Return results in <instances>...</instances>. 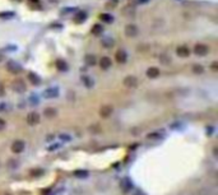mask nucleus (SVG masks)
<instances>
[{
    "label": "nucleus",
    "instance_id": "f257e3e1",
    "mask_svg": "<svg viewBox=\"0 0 218 195\" xmlns=\"http://www.w3.org/2000/svg\"><path fill=\"white\" fill-rule=\"evenodd\" d=\"M7 69H8L10 73H13V74H18V73L22 72V66L17 61H14V60H9L7 63Z\"/></svg>",
    "mask_w": 218,
    "mask_h": 195
},
{
    "label": "nucleus",
    "instance_id": "f03ea898",
    "mask_svg": "<svg viewBox=\"0 0 218 195\" xmlns=\"http://www.w3.org/2000/svg\"><path fill=\"white\" fill-rule=\"evenodd\" d=\"M124 32H125V36H128V37H135V36H138V33H139V28L137 26H134V24H128L125 27Z\"/></svg>",
    "mask_w": 218,
    "mask_h": 195
},
{
    "label": "nucleus",
    "instance_id": "7ed1b4c3",
    "mask_svg": "<svg viewBox=\"0 0 218 195\" xmlns=\"http://www.w3.org/2000/svg\"><path fill=\"white\" fill-rule=\"evenodd\" d=\"M194 54L197 56H206L208 54V47L204 44H197L194 46Z\"/></svg>",
    "mask_w": 218,
    "mask_h": 195
},
{
    "label": "nucleus",
    "instance_id": "20e7f679",
    "mask_svg": "<svg viewBox=\"0 0 218 195\" xmlns=\"http://www.w3.org/2000/svg\"><path fill=\"white\" fill-rule=\"evenodd\" d=\"M124 86L126 88H135V87H138V79L135 78L134 75H128L124 79Z\"/></svg>",
    "mask_w": 218,
    "mask_h": 195
},
{
    "label": "nucleus",
    "instance_id": "39448f33",
    "mask_svg": "<svg viewBox=\"0 0 218 195\" xmlns=\"http://www.w3.org/2000/svg\"><path fill=\"white\" fill-rule=\"evenodd\" d=\"M112 112H114L112 106H110V105H105V106H102L101 110H100V116L103 117V119H107V117H110V116L112 115Z\"/></svg>",
    "mask_w": 218,
    "mask_h": 195
},
{
    "label": "nucleus",
    "instance_id": "423d86ee",
    "mask_svg": "<svg viewBox=\"0 0 218 195\" xmlns=\"http://www.w3.org/2000/svg\"><path fill=\"white\" fill-rule=\"evenodd\" d=\"M13 91H16L17 93H23L26 92V83L22 79H17L13 82Z\"/></svg>",
    "mask_w": 218,
    "mask_h": 195
},
{
    "label": "nucleus",
    "instance_id": "0eeeda50",
    "mask_svg": "<svg viewBox=\"0 0 218 195\" xmlns=\"http://www.w3.org/2000/svg\"><path fill=\"white\" fill-rule=\"evenodd\" d=\"M24 148H26V144L22 140H16L14 143L12 144V152L16 153V155H19V153H22L24 150Z\"/></svg>",
    "mask_w": 218,
    "mask_h": 195
},
{
    "label": "nucleus",
    "instance_id": "6e6552de",
    "mask_svg": "<svg viewBox=\"0 0 218 195\" xmlns=\"http://www.w3.org/2000/svg\"><path fill=\"white\" fill-rule=\"evenodd\" d=\"M115 59H116V61H117L119 64H124V63H126V60H128V54H126L124 50H119V51H116V54H115Z\"/></svg>",
    "mask_w": 218,
    "mask_h": 195
},
{
    "label": "nucleus",
    "instance_id": "1a4fd4ad",
    "mask_svg": "<svg viewBox=\"0 0 218 195\" xmlns=\"http://www.w3.org/2000/svg\"><path fill=\"white\" fill-rule=\"evenodd\" d=\"M27 122L32 125V126H35V125H37L40 122V115L37 112H30L27 115Z\"/></svg>",
    "mask_w": 218,
    "mask_h": 195
},
{
    "label": "nucleus",
    "instance_id": "9d476101",
    "mask_svg": "<svg viewBox=\"0 0 218 195\" xmlns=\"http://www.w3.org/2000/svg\"><path fill=\"white\" fill-rule=\"evenodd\" d=\"M59 96V89L58 88H47L44 91V97L45 98H55Z\"/></svg>",
    "mask_w": 218,
    "mask_h": 195
},
{
    "label": "nucleus",
    "instance_id": "9b49d317",
    "mask_svg": "<svg viewBox=\"0 0 218 195\" xmlns=\"http://www.w3.org/2000/svg\"><path fill=\"white\" fill-rule=\"evenodd\" d=\"M176 54L179 55L180 58H187L189 55H190V50H189V47L187 46H179L178 49H176Z\"/></svg>",
    "mask_w": 218,
    "mask_h": 195
},
{
    "label": "nucleus",
    "instance_id": "f8f14e48",
    "mask_svg": "<svg viewBox=\"0 0 218 195\" xmlns=\"http://www.w3.org/2000/svg\"><path fill=\"white\" fill-rule=\"evenodd\" d=\"M84 63H86V65H88V66H94V65L97 64V59H96V56H94V55L88 54V55H86V56H84Z\"/></svg>",
    "mask_w": 218,
    "mask_h": 195
},
{
    "label": "nucleus",
    "instance_id": "ddd939ff",
    "mask_svg": "<svg viewBox=\"0 0 218 195\" xmlns=\"http://www.w3.org/2000/svg\"><path fill=\"white\" fill-rule=\"evenodd\" d=\"M55 66H56L58 70H60V72H66L68 70V63L65 60H63V59H58L56 63H55Z\"/></svg>",
    "mask_w": 218,
    "mask_h": 195
},
{
    "label": "nucleus",
    "instance_id": "4468645a",
    "mask_svg": "<svg viewBox=\"0 0 218 195\" xmlns=\"http://www.w3.org/2000/svg\"><path fill=\"white\" fill-rule=\"evenodd\" d=\"M159 75V70L157 68L152 66V68H148V70H147V77L148 78H151V79H154Z\"/></svg>",
    "mask_w": 218,
    "mask_h": 195
},
{
    "label": "nucleus",
    "instance_id": "2eb2a0df",
    "mask_svg": "<svg viewBox=\"0 0 218 195\" xmlns=\"http://www.w3.org/2000/svg\"><path fill=\"white\" fill-rule=\"evenodd\" d=\"M100 66H101V69H103V70L108 69V68L111 66V59L107 58V56H103V58L100 60Z\"/></svg>",
    "mask_w": 218,
    "mask_h": 195
},
{
    "label": "nucleus",
    "instance_id": "dca6fc26",
    "mask_svg": "<svg viewBox=\"0 0 218 195\" xmlns=\"http://www.w3.org/2000/svg\"><path fill=\"white\" fill-rule=\"evenodd\" d=\"M28 79H30V82L32 83V84H35V86H38V84H41V78L36 74V73H28Z\"/></svg>",
    "mask_w": 218,
    "mask_h": 195
},
{
    "label": "nucleus",
    "instance_id": "f3484780",
    "mask_svg": "<svg viewBox=\"0 0 218 195\" xmlns=\"http://www.w3.org/2000/svg\"><path fill=\"white\" fill-rule=\"evenodd\" d=\"M86 19H87V13L86 12H79L74 17V22H77V23H83Z\"/></svg>",
    "mask_w": 218,
    "mask_h": 195
},
{
    "label": "nucleus",
    "instance_id": "a211bd4d",
    "mask_svg": "<svg viewBox=\"0 0 218 195\" xmlns=\"http://www.w3.org/2000/svg\"><path fill=\"white\" fill-rule=\"evenodd\" d=\"M82 82H83V84H84L86 87H88V88H92V87H93V84H94L93 79H92V78H89L88 75H83V77H82Z\"/></svg>",
    "mask_w": 218,
    "mask_h": 195
},
{
    "label": "nucleus",
    "instance_id": "6ab92c4d",
    "mask_svg": "<svg viewBox=\"0 0 218 195\" xmlns=\"http://www.w3.org/2000/svg\"><path fill=\"white\" fill-rule=\"evenodd\" d=\"M92 33L96 35V36L102 35V33H103V27H102V24H94V26L92 27Z\"/></svg>",
    "mask_w": 218,
    "mask_h": 195
},
{
    "label": "nucleus",
    "instance_id": "aec40b11",
    "mask_svg": "<svg viewBox=\"0 0 218 195\" xmlns=\"http://www.w3.org/2000/svg\"><path fill=\"white\" fill-rule=\"evenodd\" d=\"M56 110L55 108H45V111H44V115L46 116V117H49V119H51V117H55L56 116Z\"/></svg>",
    "mask_w": 218,
    "mask_h": 195
},
{
    "label": "nucleus",
    "instance_id": "412c9836",
    "mask_svg": "<svg viewBox=\"0 0 218 195\" xmlns=\"http://www.w3.org/2000/svg\"><path fill=\"white\" fill-rule=\"evenodd\" d=\"M88 175H89V172L86 171V170H77V171H74V176L78 177V178H86V177H88Z\"/></svg>",
    "mask_w": 218,
    "mask_h": 195
},
{
    "label": "nucleus",
    "instance_id": "4be33fe9",
    "mask_svg": "<svg viewBox=\"0 0 218 195\" xmlns=\"http://www.w3.org/2000/svg\"><path fill=\"white\" fill-rule=\"evenodd\" d=\"M100 19H101L102 22H105V23H112V22H114L112 16H110V14H106V13H102V14L100 16Z\"/></svg>",
    "mask_w": 218,
    "mask_h": 195
},
{
    "label": "nucleus",
    "instance_id": "5701e85b",
    "mask_svg": "<svg viewBox=\"0 0 218 195\" xmlns=\"http://www.w3.org/2000/svg\"><path fill=\"white\" fill-rule=\"evenodd\" d=\"M101 44H102L103 47H112V45H114V40L110 38V37H106V38H103V40L101 41Z\"/></svg>",
    "mask_w": 218,
    "mask_h": 195
},
{
    "label": "nucleus",
    "instance_id": "b1692460",
    "mask_svg": "<svg viewBox=\"0 0 218 195\" xmlns=\"http://www.w3.org/2000/svg\"><path fill=\"white\" fill-rule=\"evenodd\" d=\"M193 73L200 75V74L204 73V68H203L200 64H195V65H193Z\"/></svg>",
    "mask_w": 218,
    "mask_h": 195
},
{
    "label": "nucleus",
    "instance_id": "393cba45",
    "mask_svg": "<svg viewBox=\"0 0 218 195\" xmlns=\"http://www.w3.org/2000/svg\"><path fill=\"white\" fill-rule=\"evenodd\" d=\"M159 61H161L163 65H167V64L171 63V58L168 56V55H166V54H162L161 56H159Z\"/></svg>",
    "mask_w": 218,
    "mask_h": 195
},
{
    "label": "nucleus",
    "instance_id": "a878e982",
    "mask_svg": "<svg viewBox=\"0 0 218 195\" xmlns=\"http://www.w3.org/2000/svg\"><path fill=\"white\" fill-rule=\"evenodd\" d=\"M19 166V161L18 159H9V162H8V167L9 169H17V167Z\"/></svg>",
    "mask_w": 218,
    "mask_h": 195
},
{
    "label": "nucleus",
    "instance_id": "bb28decb",
    "mask_svg": "<svg viewBox=\"0 0 218 195\" xmlns=\"http://www.w3.org/2000/svg\"><path fill=\"white\" fill-rule=\"evenodd\" d=\"M125 13V16H133L134 14V8L131 7H128V8H124V10H122Z\"/></svg>",
    "mask_w": 218,
    "mask_h": 195
},
{
    "label": "nucleus",
    "instance_id": "cd10ccee",
    "mask_svg": "<svg viewBox=\"0 0 218 195\" xmlns=\"http://www.w3.org/2000/svg\"><path fill=\"white\" fill-rule=\"evenodd\" d=\"M13 14L14 13H12V12H7V13H0V17H4V18H12Z\"/></svg>",
    "mask_w": 218,
    "mask_h": 195
},
{
    "label": "nucleus",
    "instance_id": "c85d7f7f",
    "mask_svg": "<svg viewBox=\"0 0 218 195\" xmlns=\"http://www.w3.org/2000/svg\"><path fill=\"white\" fill-rule=\"evenodd\" d=\"M147 138H148V139H156V138H161V134H159V133H152V134H149Z\"/></svg>",
    "mask_w": 218,
    "mask_h": 195
},
{
    "label": "nucleus",
    "instance_id": "c756f323",
    "mask_svg": "<svg viewBox=\"0 0 218 195\" xmlns=\"http://www.w3.org/2000/svg\"><path fill=\"white\" fill-rule=\"evenodd\" d=\"M59 138L63 139V140H70V139H72V136L68 135V134H61V135H59Z\"/></svg>",
    "mask_w": 218,
    "mask_h": 195
},
{
    "label": "nucleus",
    "instance_id": "7c9ffc66",
    "mask_svg": "<svg viewBox=\"0 0 218 195\" xmlns=\"http://www.w3.org/2000/svg\"><path fill=\"white\" fill-rule=\"evenodd\" d=\"M5 126H7V122H5L3 119H0V131L4 130V129H5Z\"/></svg>",
    "mask_w": 218,
    "mask_h": 195
},
{
    "label": "nucleus",
    "instance_id": "2f4dec72",
    "mask_svg": "<svg viewBox=\"0 0 218 195\" xmlns=\"http://www.w3.org/2000/svg\"><path fill=\"white\" fill-rule=\"evenodd\" d=\"M124 186H125L124 190H126V191L131 189V188H130V184H129V181H124Z\"/></svg>",
    "mask_w": 218,
    "mask_h": 195
},
{
    "label": "nucleus",
    "instance_id": "473e14b6",
    "mask_svg": "<svg viewBox=\"0 0 218 195\" xmlns=\"http://www.w3.org/2000/svg\"><path fill=\"white\" fill-rule=\"evenodd\" d=\"M60 147V144H52L50 148H49V150H54V149H58Z\"/></svg>",
    "mask_w": 218,
    "mask_h": 195
},
{
    "label": "nucleus",
    "instance_id": "72a5a7b5",
    "mask_svg": "<svg viewBox=\"0 0 218 195\" xmlns=\"http://www.w3.org/2000/svg\"><path fill=\"white\" fill-rule=\"evenodd\" d=\"M69 12H75L74 8H68V9H63V13H69Z\"/></svg>",
    "mask_w": 218,
    "mask_h": 195
},
{
    "label": "nucleus",
    "instance_id": "f704fd0d",
    "mask_svg": "<svg viewBox=\"0 0 218 195\" xmlns=\"http://www.w3.org/2000/svg\"><path fill=\"white\" fill-rule=\"evenodd\" d=\"M212 69H214V70H217V69H218V63L217 61L212 63Z\"/></svg>",
    "mask_w": 218,
    "mask_h": 195
},
{
    "label": "nucleus",
    "instance_id": "c9c22d12",
    "mask_svg": "<svg viewBox=\"0 0 218 195\" xmlns=\"http://www.w3.org/2000/svg\"><path fill=\"white\" fill-rule=\"evenodd\" d=\"M4 87L3 86H0V97H2V96H4Z\"/></svg>",
    "mask_w": 218,
    "mask_h": 195
},
{
    "label": "nucleus",
    "instance_id": "e433bc0d",
    "mask_svg": "<svg viewBox=\"0 0 218 195\" xmlns=\"http://www.w3.org/2000/svg\"><path fill=\"white\" fill-rule=\"evenodd\" d=\"M30 101H31L32 103H37V102H38V100H37V98H33V97H31Z\"/></svg>",
    "mask_w": 218,
    "mask_h": 195
},
{
    "label": "nucleus",
    "instance_id": "4c0bfd02",
    "mask_svg": "<svg viewBox=\"0 0 218 195\" xmlns=\"http://www.w3.org/2000/svg\"><path fill=\"white\" fill-rule=\"evenodd\" d=\"M30 2H32V3H38V0H30Z\"/></svg>",
    "mask_w": 218,
    "mask_h": 195
},
{
    "label": "nucleus",
    "instance_id": "58836bf2",
    "mask_svg": "<svg viewBox=\"0 0 218 195\" xmlns=\"http://www.w3.org/2000/svg\"><path fill=\"white\" fill-rule=\"evenodd\" d=\"M139 2H142V3H145V2H148V0H139Z\"/></svg>",
    "mask_w": 218,
    "mask_h": 195
},
{
    "label": "nucleus",
    "instance_id": "ea45409f",
    "mask_svg": "<svg viewBox=\"0 0 218 195\" xmlns=\"http://www.w3.org/2000/svg\"><path fill=\"white\" fill-rule=\"evenodd\" d=\"M2 59H3V56H2V55H0V61H2Z\"/></svg>",
    "mask_w": 218,
    "mask_h": 195
}]
</instances>
